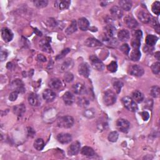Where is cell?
Here are the masks:
<instances>
[{
    "label": "cell",
    "instance_id": "cell-6",
    "mask_svg": "<svg viewBox=\"0 0 160 160\" xmlns=\"http://www.w3.org/2000/svg\"><path fill=\"white\" fill-rule=\"evenodd\" d=\"M78 72L80 75L85 78L89 77L90 74V68L88 64H87L86 63L80 64L78 66Z\"/></svg>",
    "mask_w": 160,
    "mask_h": 160
},
{
    "label": "cell",
    "instance_id": "cell-51",
    "mask_svg": "<svg viewBox=\"0 0 160 160\" xmlns=\"http://www.w3.org/2000/svg\"><path fill=\"white\" fill-rule=\"evenodd\" d=\"M153 101H152L151 99L150 100H148L146 103H145V106H146V108H151L152 106H153Z\"/></svg>",
    "mask_w": 160,
    "mask_h": 160
},
{
    "label": "cell",
    "instance_id": "cell-30",
    "mask_svg": "<svg viewBox=\"0 0 160 160\" xmlns=\"http://www.w3.org/2000/svg\"><path fill=\"white\" fill-rule=\"evenodd\" d=\"M40 48H41L42 50L46 53H50L52 52V49L51 48V46L49 43L47 41H45V40H43L41 42H40Z\"/></svg>",
    "mask_w": 160,
    "mask_h": 160
},
{
    "label": "cell",
    "instance_id": "cell-29",
    "mask_svg": "<svg viewBox=\"0 0 160 160\" xmlns=\"http://www.w3.org/2000/svg\"><path fill=\"white\" fill-rule=\"evenodd\" d=\"M26 111V108L24 105H18L13 108L14 113L18 116H22Z\"/></svg>",
    "mask_w": 160,
    "mask_h": 160
},
{
    "label": "cell",
    "instance_id": "cell-40",
    "mask_svg": "<svg viewBox=\"0 0 160 160\" xmlns=\"http://www.w3.org/2000/svg\"><path fill=\"white\" fill-rule=\"evenodd\" d=\"M151 71L155 75H158L160 71V63L159 62H156L153 63L151 66Z\"/></svg>",
    "mask_w": 160,
    "mask_h": 160
},
{
    "label": "cell",
    "instance_id": "cell-54",
    "mask_svg": "<svg viewBox=\"0 0 160 160\" xmlns=\"http://www.w3.org/2000/svg\"><path fill=\"white\" fill-rule=\"evenodd\" d=\"M160 54V53H159V51H158V52H156V53H155V57H156V58L158 60H159V55Z\"/></svg>",
    "mask_w": 160,
    "mask_h": 160
},
{
    "label": "cell",
    "instance_id": "cell-4",
    "mask_svg": "<svg viewBox=\"0 0 160 160\" xmlns=\"http://www.w3.org/2000/svg\"><path fill=\"white\" fill-rule=\"evenodd\" d=\"M116 127L119 131L123 133H126L130 129V123L128 120L120 118L116 122Z\"/></svg>",
    "mask_w": 160,
    "mask_h": 160
},
{
    "label": "cell",
    "instance_id": "cell-35",
    "mask_svg": "<svg viewBox=\"0 0 160 160\" xmlns=\"http://www.w3.org/2000/svg\"><path fill=\"white\" fill-rule=\"evenodd\" d=\"M113 85L116 92L117 93H119L121 92L122 87L123 86V83L121 81H119V80H115L113 83Z\"/></svg>",
    "mask_w": 160,
    "mask_h": 160
},
{
    "label": "cell",
    "instance_id": "cell-49",
    "mask_svg": "<svg viewBox=\"0 0 160 160\" xmlns=\"http://www.w3.org/2000/svg\"><path fill=\"white\" fill-rule=\"evenodd\" d=\"M140 115H141L144 121H147V120L149 118V114L147 111L141 112V113H140Z\"/></svg>",
    "mask_w": 160,
    "mask_h": 160
},
{
    "label": "cell",
    "instance_id": "cell-25",
    "mask_svg": "<svg viewBox=\"0 0 160 160\" xmlns=\"http://www.w3.org/2000/svg\"><path fill=\"white\" fill-rule=\"evenodd\" d=\"M81 153L84 156L88 157H92L95 155V152L93 149L89 146H84L81 151Z\"/></svg>",
    "mask_w": 160,
    "mask_h": 160
},
{
    "label": "cell",
    "instance_id": "cell-43",
    "mask_svg": "<svg viewBox=\"0 0 160 160\" xmlns=\"http://www.w3.org/2000/svg\"><path fill=\"white\" fill-rule=\"evenodd\" d=\"M78 104L82 107H86L89 105V101L85 98H79L78 100Z\"/></svg>",
    "mask_w": 160,
    "mask_h": 160
},
{
    "label": "cell",
    "instance_id": "cell-12",
    "mask_svg": "<svg viewBox=\"0 0 160 160\" xmlns=\"http://www.w3.org/2000/svg\"><path fill=\"white\" fill-rule=\"evenodd\" d=\"M110 13L114 18L121 19L123 15V12L121 8L117 6H114L110 9Z\"/></svg>",
    "mask_w": 160,
    "mask_h": 160
},
{
    "label": "cell",
    "instance_id": "cell-38",
    "mask_svg": "<svg viewBox=\"0 0 160 160\" xmlns=\"http://www.w3.org/2000/svg\"><path fill=\"white\" fill-rule=\"evenodd\" d=\"M119 137V134L117 131H112L108 135V140L111 142H116Z\"/></svg>",
    "mask_w": 160,
    "mask_h": 160
},
{
    "label": "cell",
    "instance_id": "cell-26",
    "mask_svg": "<svg viewBox=\"0 0 160 160\" xmlns=\"http://www.w3.org/2000/svg\"><path fill=\"white\" fill-rule=\"evenodd\" d=\"M133 100L137 103H140L144 100V94L140 91H135L133 93Z\"/></svg>",
    "mask_w": 160,
    "mask_h": 160
},
{
    "label": "cell",
    "instance_id": "cell-48",
    "mask_svg": "<svg viewBox=\"0 0 160 160\" xmlns=\"http://www.w3.org/2000/svg\"><path fill=\"white\" fill-rule=\"evenodd\" d=\"M18 93H19L18 91H14L11 93L10 96H9V100L11 101H15L17 99V98L18 97Z\"/></svg>",
    "mask_w": 160,
    "mask_h": 160
},
{
    "label": "cell",
    "instance_id": "cell-32",
    "mask_svg": "<svg viewBox=\"0 0 160 160\" xmlns=\"http://www.w3.org/2000/svg\"><path fill=\"white\" fill-rule=\"evenodd\" d=\"M45 146V143L43 139L38 138L35 140L34 143V147L38 151H41Z\"/></svg>",
    "mask_w": 160,
    "mask_h": 160
},
{
    "label": "cell",
    "instance_id": "cell-21",
    "mask_svg": "<svg viewBox=\"0 0 160 160\" xmlns=\"http://www.w3.org/2000/svg\"><path fill=\"white\" fill-rule=\"evenodd\" d=\"M118 37L121 42H126L130 38V32L126 29L120 30L118 33Z\"/></svg>",
    "mask_w": 160,
    "mask_h": 160
},
{
    "label": "cell",
    "instance_id": "cell-24",
    "mask_svg": "<svg viewBox=\"0 0 160 160\" xmlns=\"http://www.w3.org/2000/svg\"><path fill=\"white\" fill-rule=\"evenodd\" d=\"M105 29H106V38L108 39L113 38L116 33L115 27L113 25H111V24L106 26Z\"/></svg>",
    "mask_w": 160,
    "mask_h": 160
},
{
    "label": "cell",
    "instance_id": "cell-31",
    "mask_svg": "<svg viewBox=\"0 0 160 160\" xmlns=\"http://www.w3.org/2000/svg\"><path fill=\"white\" fill-rule=\"evenodd\" d=\"M141 57V53L139 49H133L130 54V58L134 61H138Z\"/></svg>",
    "mask_w": 160,
    "mask_h": 160
},
{
    "label": "cell",
    "instance_id": "cell-22",
    "mask_svg": "<svg viewBox=\"0 0 160 160\" xmlns=\"http://www.w3.org/2000/svg\"><path fill=\"white\" fill-rule=\"evenodd\" d=\"M62 86L61 80L58 78H53L49 82V86L52 89L58 90Z\"/></svg>",
    "mask_w": 160,
    "mask_h": 160
},
{
    "label": "cell",
    "instance_id": "cell-1",
    "mask_svg": "<svg viewBox=\"0 0 160 160\" xmlns=\"http://www.w3.org/2000/svg\"><path fill=\"white\" fill-rule=\"evenodd\" d=\"M74 124V119L72 116H65L58 119L57 125L63 128H70Z\"/></svg>",
    "mask_w": 160,
    "mask_h": 160
},
{
    "label": "cell",
    "instance_id": "cell-46",
    "mask_svg": "<svg viewBox=\"0 0 160 160\" xmlns=\"http://www.w3.org/2000/svg\"><path fill=\"white\" fill-rule=\"evenodd\" d=\"M64 79H65V82H66L67 83H71L73 82V80L74 79V76L71 73L66 72L65 76H64Z\"/></svg>",
    "mask_w": 160,
    "mask_h": 160
},
{
    "label": "cell",
    "instance_id": "cell-10",
    "mask_svg": "<svg viewBox=\"0 0 160 160\" xmlns=\"http://www.w3.org/2000/svg\"><path fill=\"white\" fill-rule=\"evenodd\" d=\"M2 36L5 42H10L13 38V33L12 31L7 28L2 29Z\"/></svg>",
    "mask_w": 160,
    "mask_h": 160
},
{
    "label": "cell",
    "instance_id": "cell-20",
    "mask_svg": "<svg viewBox=\"0 0 160 160\" xmlns=\"http://www.w3.org/2000/svg\"><path fill=\"white\" fill-rule=\"evenodd\" d=\"M73 91L76 94H83L86 93V88L82 83H78L73 86Z\"/></svg>",
    "mask_w": 160,
    "mask_h": 160
},
{
    "label": "cell",
    "instance_id": "cell-42",
    "mask_svg": "<svg viewBox=\"0 0 160 160\" xmlns=\"http://www.w3.org/2000/svg\"><path fill=\"white\" fill-rule=\"evenodd\" d=\"M131 45L133 49H139L141 45V39L133 37L131 42Z\"/></svg>",
    "mask_w": 160,
    "mask_h": 160
},
{
    "label": "cell",
    "instance_id": "cell-3",
    "mask_svg": "<svg viewBox=\"0 0 160 160\" xmlns=\"http://www.w3.org/2000/svg\"><path fill=\"white\" fill-rule=\"evenodd\" d=\"M122 103L124 106L130 111L135 112L138 110V105L136 102L130 97H125L122 99Z\"/></svg>",
    "mask_w": 160,
    "mask_h": 160
},
{
    "label": "cell",
    "instance_id": "cell-19",
    "mask_svg": "<svg viewBox=\"0 0 160 160\" xmlns=\"http://www.w3.org/2000/svg\"><path fill=\"white\" fill-rule=\"evenodd\" d=\"M12 86L14 87L15 91L18 93H24L25 91V88L24 85L20 79H16L13 82Z\"/></svg>",
    "mask_w": 160,
    "mask_h": 160
},
{
    "label": "cell",
    "instance_id": "cell-33",
    "mask_svg": "<svg viewBox=\"0 0 160 160\" xmlns=\"http://www.w3.org/2000/svg\"><path fill=\"white\" fill-rule=\"evenodd\" d=\"M73 62L71 59H67L65 62L63 63V65L61 66V69L63 71H67L69 68H71L73 67Z\"/></svg>",
    "mask_w": 160,
    "mask_h": 160
},
{
    "label": "cell",
    "instance_id": "cell-47",
    "mask_svg": "<svg viewBox=\"0 0 160 160\" xmlns=\"http://www.w3.org/2000/svg\"><path fill=\"white\" fill-rule=\"evenodd\" d=\"M70 51V49L69 48H66V49H65V50H63L61 53L58 54L57 58H56V59L57 60H60V59H62L63 58H64L66 56V54H67L68 53H69Z\"/></svg>",
    "mask_w": 160,
    "mask_h": 160
},
{
    "label": "cell",
    "instance_id": "cell-13",
    "mask_svg": "<svg viewBox=\"0 0 160 160\" xmlns=\"http://www.w3.org/2000/svg\"><path fill=\"white\" fill-rule=\"evenodd\" d=\"M57 140L62 144H67L71 141L72 137L70 134L63 133L58 134Z\"/></svg>",
    "mask_w": 160,
    "mask_h": 160
},
{
    "label": "cell",
    "instance_id": "cell-15",
    "mask_svg": "<svg viewBox=\"0 0 160 160\" xmlns=\"http://www.w3.org/2000/svg\"><path fill=\"white\" fill-rule=\"evenodd\" d=\"M28 100L29 103L31 106H39L40 104V99L38 96L35 93H30L28 96Z\"/></svg>",
    "mask_w": 160,
    "mask_h": 160
},
{
    "label": "cell",
    "instance_id": "cell-52",
    "mask_svg": "<svg viewBox=\"0 0 160 160\" xmlns=\"http://www.w3.org/2000/svg\"><path fill=\"white\" fill-rule=\"evenodd\" d=\"M8 57V53L6 51H1V60L2 61H3L4 60H5V59L7 58Z\"/></svg>",
    "mask_w": 160,
    "mask_h": 160
},
{
    "label": "cell",
    "instance_id": "cell-7",
    "mask_svg": "<svg viewBox=\"0 0 160 160\" xmlns=\"http://www.w3.org/2000/svg\"><path fill=\"white\" fill-rule=\"evenodd\" d=\"M81 148V144L78 141L73 142L71 144L68 149V154L69 156H75L76 155L80 150Z\"/></svg>",
    "mask_w": 160,
    "mask_h": 160
},
{
    "label": "cell",
    "instance_id": "cell-5",
    "mask_svg": "<svg viewBox=\"0 0 160 160\" xmlns=\"http://www.w3.org/2000/svg\"><path fill=\"white\" fill-rule=\"evenodd\" d=\"M90 60L92 66L98 71H102L104 68L103 62L96 55H91L90 57Z\"/></svg>",
    "mask_w": 160,
    "mask_h": 160
},
{
    "label": "cell",
    "instance_id": "cell-2",
    "mask_svg": "<svg viewBox=\"0 0 160 160\" xmlns=\"http://www.w3.org/2000/svg\"><path fill=\"white\" fill-rule=\"evenodd\" d=\"M116 101V95L112 90H107L103 96V102L106 106L113 105Z\"/></svg>",
    "mask_w": 160,
    "mask_h": 160
},
{
    "label": "cell",
    "instance_id": "cell-8",
    "mask_svg": "<svg viewBox=\"0 0 160 160\" xmlns=\"http://www.w3.org/2000/svg\"><path fill=\"white\" fill-rule=\"evenodd\" d=\"M138 17L139 20L143 23H148L152 20L151 15L146 10L140 11L138 14Z\"/></svg>",
    "mask_w": 160,
    "mask_h": 160
},
{
    "label": "cell",
    "instance_id": "cell-27",
    "mask_svg": "<svg viewBox=\"0 0 160 160\" xmlns=\"http://www.w3.org/2000/svg\"><path fill=\"white\" fill-rule=\"evenodd\" d=\"M77 31V23L76 20H73L71 21L70 25L66 29V33L67 35H71Z\"/></svg>",
    "mask_w": 160,
    "mask_h": 160
},
{
    "label": "cell",
    "instance_id": "cell-28",
    "mask_svg": "<svg viewBox=\"0 0 160 160\" xmlns=\"http://www.w3.org/2000/svg\"><path fill=\"white\" fill-rule=\"evenodd\" d=\"M158 38L153 35H149L146 38V43L149 46H153L156 43Z\"/></svg>",
    "mask_w": 160,
    "mask_h": 160
},
{
    "label": "cell",
    "instance_id": "cell-53",
    "mask_svg": "<svg viewBox=\"0 0 160 160\" xmlns=\"http://www.w3.org/2000/svg\"><path fill=\"white\" fill-rule=\"evenodd\" d=\"M38 59L41 61H43V62H45L46 61V58L45 57H44V56L43 54H39L38 56Z\"/></svg>",
    "mask_w": 160,
    "mask_h": 160
},
{
    "label": "cell",
    "instance_id": "cell-16",
    "mask_svg": "<svg viewBox=\"0 0 160 160\" xmlns=\"http://www.w3.org/2000/svg\"><path fill=\"white\" fill-rule=\"evenodd\" d=\"M63 100L64 103H65L66 105H71L75 100V96L73 94H72L69 91L66 92L64 94L63 97Z\"/></svg>",
    "mask_w": 160,
    "mask_h": 160
},
{
    "label": "cell",
    "instance_id": "cell-45",
    "mask_svg": "<svg viewBox=\"0 0 160 160\" xmlns=\"http://www.w3.org/2000/svg\"><path fill=\"white\" fill-rule=\"evenodd\" d=\"M84 115L88 118H93L95 115V112L93 109H86L84 112Z\"/></svg>",
    "mask_w": 160,
    "mask_h": 160
},
{
    "label": "cell",
    "instance_id": "cell-11",
    "mask_svg": "<svg viewBox=\"0 0 160 160\" xmlns=\"http://www.w3.org/2000/svg\"><path fill=\"white\" fill-rule=\"evenodd\" d=\"M56 97H57L56 93L53 90L50 89L45 90L43 93V99L48 103L53 101L56 98Z\"/></svg>",
    "mask_w": 160,
    "mask_h": 160
},
{
    "label": "cell",
    "instance_id": "cell-23",
    "mask_svg": "<svg viewBox=\"0 0 160 160\" xmlns=\"http://www.w3.org/2000/svg\"><path fill=\"white\" fill-rule=\"evenodd\" d=\"M119 5L123 10L126 11H130L132 8V2L130 0H122L119 2Z\"/></svg>",
    "mask_w": 160,
    "mask_h": 160
},
{
    "label": "cell",
    "instance_id": "cell-17",
    "mask_svg": "<svg viewBox=\"0 0 160 160\" xmlns=\"http://www.w3.org/2000/svg\"><path fill=\"white\" fill-rule=\"evenodd\" d=\"M85 45L86 46L90 47V48L101 46L103 45L101 42H100L99 40L95 39L94 38H88L85 41Z\"/></svg>",
    "mask_w": 160,
    "mask_h": 160
},
{
    "label": "cell",
    "instance_id": "cell-9",
    "mask_svg": "<svg viewBox=\"0 0 160 160\" xmlns=\"http://www.w3.org/2000/svg\"><path fill=\"white\" fill-rule=\"evenodd\" d=\"M130 73L132 76L140 77L144 74V69L138 65H134L131 66L130 69Z\"/></svg>",
    "mask_w": 160,
    "mask_h": 160
},
{
    "label": "cell",
    "instance_id": "cell-18",
    "mask_svg": "<svg viewBox=\"0 0 160 160\" xmlns=\"http://www.w3.org/2000/svg\"><path fill=\"white\" fill-rule=\"evenodd\" d=\"M78 25L79 29L82 31H87L90 27V23L86 18H81L78 20Z\"/></svg>",
    "mask_w": 160,
    "mask_h": 160
},
{
    "label": "cell",
    "instance_id": "cell-34",
    "mask_svg": "<svg viewBox=\"0 0 160 160\" xmlns=\"http://www.w3.org/2000/svg\"><path fill=\"white\" fill-rule=\"evenodd\" d=\"M56 3H58V6L59 9L61 10H64L68 9L69 7V5L71 4V2L69 1H60L56 2Z\"/></svg>",
    "mask_w": 160,
    "mask_h": 160
},
{
    "label": "cell",
    "instance_id": "cell-14",
    "mask_svg": "<svg viewBox=\"0 0 160 160\" xmlns=\"http://www.w3.org/2000/svg\"><path fill=\"white\" fill-rule=\"evenodd\" d=\"M125 23L129 28L134 29L138 25V23L131 16H127L125 18Z\"/></svg>",
    "mask_w": 160,
    "mask_h": 160
},
{
    "label": "cell",
    "instance_id": "cell-36",
    "mask_svg": "<svg viewBox=\"0 0 160 160\" xmlns=\"http://www.w3.org/2000/svg\"><path fill=\"white\" fill-rule=\"evenodd\" d=\"M33 3L38 8H43L48 5V2L47 0H38V1H34Z\"/></svg>",
    "mask_w": 160,
    "mask_h": 160
},
{
    "label": "cell",
    "instance_id": "cell-50",
    "mask_svg": "<svg viewBox=\"0 0 160 160\" xmlns=\"http://www.w3.org/2000/svg\"><path fill=\"white\" fill-rule=\"evenodd\" d=\"M142 36H143V33L141 30L138 29V30H137L134 32V34H133L134 38H137L139 39H141Z\"/></svg>",
    "mask_w": 160,
    "mask_h": 160
},
{
    "label": "cell",
    "instance_id": "cell-39",
    "mask_svg": "<svg viewBox=\"0 0 160 160\" xmlns=\"http://www.w3.org/2000/svg\"><path fill=\"white\" fill-rule=\"evenodd\" d=\"M107 69L111 73H115L118 69L117 63L116 61H111L107 66Z\"/></svg>",
    "mask_w": 160,
    "mask_h": 160
},
{
    "label": "cell",
    "instance_id": "cell-41",
    "mask_svg": "<svg viewBox=\"0 0 160 160\" xmlns=\"http://www.w3.org/2000/svg\"><path fill=\"white\" fill-rule=\"evenodd\" d=\"M152 11L155 14L159 15L160 13V3L159 2H155L152 5Z\"/></svg>",
    "mask_w": 160,
    "mask_h": 160
},
{
    "label": "cell",
    "instance_id": "cell-44",
    "mask_svg": "<svg viewBox=\"0 0 160 160\" xmlns=\"http://www.w3.org/2000/svg\"><path fill=\"white\" fill-rule=\"evenodd\" d=\"M120 50H121L125 54L128 55L130 51V47L128 45L125 43L120 46Z\"/></svg>",
    "mask_w": 160,
    "mask_h": 160
},
{
    "label": "cell",
    "instance_id": "cell-37",
    "mask_svg": "<svg viewBox=\"0 0 160 160\" xmlns=\"http://www.w3.org/2000/svg\"><path fill=\"white\" fill-rule=\"evenodd\" d=\"M159 87L158 86H155L151 88L150 93L151 95L153 97V98H158L159 97Z\"/></svg>",
    "mask_w": 160,
    "mask_h": 160
}]
</instances>
